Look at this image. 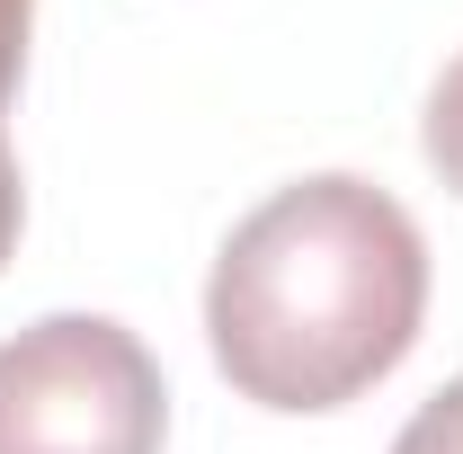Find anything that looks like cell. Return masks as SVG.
<instances>
[{
	"instance_id": "6da1fadb",
	"label": "cell",
	"mask_w": 463,
	"mask_h": 454,
	"mask_svg": "<svg viewBox=\"0 0 463 454\" xmlns=\"http://www.w3.org/2000/svg\"><path fill=\"white\" fill-rule=\"evenodd\" d=\"M428 321V241L374 178H294L241 214L205 277V339L259 410H339L374 393Z\"/></svg>"
},
{
	"instance_id": "7a4b0ae2",
	"label": "cell",
	"mask_w": 463,
	"mask_h": 454,
	"mask_svg": "<svg viewBox=\"0 0 463 454\" xmlns=\"http://www.w3.org/2000/svg\"><path fill=\"white\" fill-rule=\"evenodd\" d=\"M170 393L108 312H54L0 339V454H161Z\"/></svg>"
},
{
	"instance_id": "3957f363",
	"label": "cell",
	"mask_w": 463,
	"mask_h": 454,
	"mask_svg": "<svg viewBox=\"0 0 463 454\" xmlns=\"http://www.w3.org/2000/svg\"><path fill=\"white\" fill-rule=\"evenodd\" d=\"M428 161H437V178L463 196V54L437 71V90H428Z\"/></svg>"
},
{
	"instance_id": "277c9868",
	"label": "cell",
	"mask_w": 463,
	"mask_h": 454,
	"mask_svg": "<svg viewBox=\"0 0 463 454\" xmlns=\"http://www.w3.org/2000/svg\"><path fill=\"white\" fill-rule=\"evenodd\" d=\"M392 454H463V374L437 401H419V419L392 437Z\"/></svg>"
},
{
	"instance_id": "5b68a950",
	"label": "cell",
	"mask_w": 463,
	"mask_h": 454,
	"mask_svg": "<svg viewBox=\"0 0 463 454\" xmlns=\"http://www.w3.org/2000/svg\"><path fill=\"white\" fill-rule=\"evenodd\" d=\"M27 27H36V0H0V108H9V90L27 71Z\"/></svg>"
},
{
	"instance_id": "8992f818",
	"label": "cell",
	"mask_w": 463,
	"mask_h": 454,
	"mask_svg": "<svg viewBox=\"0 0 463 454\" xmlns=\"http://www.w3.org/2000/svg\"><path fill=\"white\" fill-rule=\"evenodd\" d=\"M18 214H27V196H18V161H9V134H0V268L18 250Z\"/></svg>"
}]
</instances>
